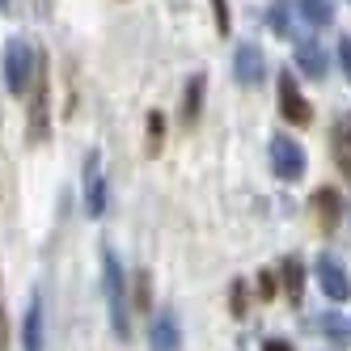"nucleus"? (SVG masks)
<instances>
[{"label": "nucleus", "instance_id": "1", "mask_svg": "<svg viewBox=\"0 0 351 351\" xmlns=\"http://www.w3.org/2000/svg\"><path fill=\"white\" fill-rule=\"evenodd\" d=\"M102 288H106V309H110V330L114 339H132V296H128V275L110 245H102Z\"/></svg>", "mask_w": 351, "mask_h": 351}, {"label": "nucleus", "instance_id": "2", "mask_svg": "<svg viewBox=\"0 0 351 351\" xmlns=\"http://www.w3.org/2000/svg\"><path fill=\"white\" fill-rule=\"evenodd\" d=\"M34 77H38V60L30 51V43L26 38H9L5 43V89L13 97H21V93H30Z\"/></svg>", "mask_w": 351, "mask_h": 351}, {"label": "nucleus", "instance_id": "3", "mask_svg": "<svg viewBox=\"0 0 351 351\" xmlns=\"http://www.w3.org/2000/svg\"><path fill=\"white\" fill-rule=\"evenodd\" d=\"M81 182H85V191H81V204H85V216L89 220H97V216H106V204H110V191H106V169H102V153H93L85 157V169H81Z\"/></svg>", "mask_w": 351, "mask_h": 351}, {"label": "nucleus", "instance_id": "4", "mask_svg": "<svg viewBox=\"0 0 351 351\" xmlns=\"http://www.w3.org/2000/svg\"><path fill=\"white\" fill-rule=\"evenodd\" d=\"M271 169H275V178H284V182H300L305 178V148H300L292 136H275L271 140Z\"/></svg>", "mask_w": 351, "mask_h": 351}, {"label": "nucleus", "instance_id": "5", "mask_svg": "<svg viewBox=\"0 0 351 351\" xmlns=\"http://www.w3.org/2000/svg\"><path fill=\"white\" fill-rule=\"evenodd\" d=\"M280 114L292 128H309V119H313V110H309V102H305V93H300L292 72H280Z\"/></svg>", "mask_w": 351, "mask_h": 351}, {"label": "nucleus", "instance_id": "6", "mask_svg": "<svg viewBox=\"0 0 351 351\" xmlns=\"http://www.w3.org/2000/svg\"><path fill=\"white\" fill-rule=\"evenodd\" d=\"M233 77H237V85H263V77H267V56H263V47L258 43H241L237 47V56H233Z\"/></svg>", "mask_w": 351, "mask_h": 351}, {"label": "nucleus", "instance_id": "7", "mask_svg": "<svg viewBox=\"0 0 351 351\" xmlns=\"http://www.w3.org/2000/svg\"><path fill=\"white\" fill-rule=\"evenodd\" d=\"M313 271H317V284H322V292L330 296V300H347V296H351V275L343 271V263H339L335 254H322Z\"/></svg>", "mask_w": 351, "mask_h": 351}, {"label": "nucleus", "instance_id": "8", "mask_svg": "<svg viewBox=\"0 0 351 351\" xmlns=\"http://www.w3.org/2000/svg\"><path fill=\"white\" fill-rule=\"evenodd\" d=\"M43 343H47V322H43V296L34 292L26 317H21V351H43Z\"/></svg>", "mask_w": 351, "mask_h": 351}, {"label": "nucleus", "instance_id": "9", "mask_svg": "<svg viewBox=\"0 0 351 351\" xmlns=\"http://www.w3.org/2000/svg\"><path fill=\"white\" fill-rule=\"evenodd\" d=\"M148 347L153 351H178L182 347V330H178V317H173L169 309L153 317V326H148Z\"/></svg>", "mask_w": 351, "mask_h": 351}, {"label": "nucleus", "instance_id": "10", "mask_svg": "<svg viewBox=\"0 0 351 351\" xmlns=\"http://www.w3.org/2000/svg\"><path fill=\"white\" fill-rule=\"evenodd\" d=\"M330 153H335V165L343 169V178H351V114L335 119V128H330Z\"/></svg>", "mask_w": 351, "mask_h": 351}, {"label": "nucleus", "instance_id": "11", "mask_svg": "<svg viewBox=\"0 0 351 351\" xmlns=\"http://www.w3.org/2000/svg\"><path fill=\"white\" fill-rule=\"evenodd\" d=\"M296 68L305 72V77H313V81L326 77V51H322L313 38H300L296 43Z\"/></svg>", "mask_w": 351, "mask_h": 351}, {"label": "nucleus", "instance_id": "12", "mask_svg": "<svg viewBox=\"0 0 351 351\" xmlns=\"http://www.w3.org/2000/svg\"><path fill=\"white\" fill-rule=\"evenodd\" d=\"M313 212L322 216V229H335V224H339V212H343V199H339V191L322 186V191L313 195Z\"/></svg>", "mask_w": 351, "mask_h": 351}, {"label": "nucleus", "instance_id": "13", "mask_svg": "<svg viewBox=\"0 0 351 351\" xmlns=\"http://www.w3.org/2000/svg\"><path fill=\"white\" fill-rule=\"evenodd\" d=\"M43 68V64H38ZM47 136V81L38 72V85H34V102H30V140H43Z\"/></svg>", "mask_w": 351, "mask_h": 351}, {"label": "nucleus", "instance_id": "14", "mask_svg": "<svg viewBox=\"0 0 351 351\" xmlns=\"http://www.w3.org/2000/svg\"><path fill=\"white\" fill-rule=\"evenodd\" d=\"M280 284H284V292H288L292 305H300V296H305V267H300L296 258H284V267H280Z\"/></svg>", "mask_w": 351, "mask_h": 351}, {"label": "nucleus", "instance_id": "15", "mask_svg": "<svg viewBox=\"0 0 351 351\" xmlns=\"http://www.w3.org/2000/svg\"><path fill=\"white\" fill-rule=\"evenodd\" d=\"M296 13L305 26H330L335 21V5L330 0H296Z\"/></svg>", "mask_w": 351, "mask_h": 351}, {"label": "nucleus", "instance_id": "16", "mask_svg": "<svg viewBox=\"0 0 351 351\" xmlns=\"http://www.w3.org/2000/svg\"><path fill=\"white\" fill-rule=\"evenodd\" d=\"M204 72H195V77L186 81V93H182V119L186 123H195L199 119V110H204Z\"/></svg>", "mask_w": 351, "mask_h": 351}, {"label": "nucleus", "instance_id": "17", "mask_svg": "<svg viewBox=\"0 0 351 351\" xmlns=\"http://www.w3.org/2000/svg\"><path fill=\"white\" fill-rule=\"evenodd\" d=\"M267 21H271V26H275V34H288V38H296V21H292V9H284V0H280V5H271V13H267Z\"/></svg>", "mask_w": 351, "mask_h": 351}, {"label": "nucleus", "instance_id": "18", "mask_svg": "<svg viewBox=\"0 0 351 351\" xmlns=\"http://www.w3.org/2000/svg\"><path fill=\"white\" fill-rule=\"evenodd\" d=\"M161 140H165V119H161V110H153L148 114V157H157L161 153Z\"/></svg>", "mask_w": 351, "mask_h": 351}, {"label": "nucleus", "instance_id": "19", "mask_svg": "<svg viewBox=\"0 0 351 351\" xmlns=\"http://www.w3.org/2000/svg\"><path fill=\"white\" fill-rule=\"evenodd\" d=\"M148 300H153V284H148V271H140V275H136V305H132V309L148 313Z\"/></svg>", "mask_w": 351, "mask_h": 351}, {"label": "nucleus", "instance_id": "20", "mask_svg": "<svg viewBox=\"0 0 351 351\" xmlns=\"http://www.w3.org/2000/svg\"><path fill=\"white\" fill-rule=\"evenodd\" d=\"M212 13H216L220 34H229V0H212Z\"/></svg>", "mask_w": 351, "mask_h": 351}, {"label": "nucleus", "instance_id": "21", "mask_svg": "<svg viewBox=\"0 0 351 351\" xmlns=\"http://www.w3.org/2000/svg\"><path fill=\"white\" fill-rule=\"evenodd\" d=\"M339 68H343V77L351 81V38L339 43Z\"/></svg>", "mask_w": 351, "mask_h": 351}, {"label": "nucleus", "instance_id": "22", "mask_svg": "<svg viewBox=\"0 0 351 351\" xmlns=\"http://www.w3.org/2000/svg\"><path fill=\"white\" fill-rule=\"evenodd\" d=\"M233 313H245V284H233Z\"/></svg>", "mask_w": 351, "mask_h": 351}, {"label": "nucleus", "instance_id": "23", "mask_svg": "<svg viewBox=\"0 0 351 351\" xmlns=\"http://www.w3.org/2000/svg\"><path fill=\"white\" fill-rule=\"evenodd\" d=\"M263 351H292V343H284V339H267Z\"/></svg>", "mask_w": 351, "mask_h": 351}, {"label": "nucleus", "instance_id": "24", "mask_svg": "<svg viewBox=\"0 0 351 351\" xmlns=\"http://www.w3.org/2000/svg\"><path fill=\"white\" fill-rule=\"evenodd\" d=\"M0 9H9V0H0Z\"/></svg>", "mask_w": 351, "mask_h": 351}]
</instances>
